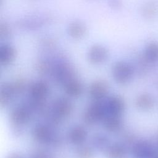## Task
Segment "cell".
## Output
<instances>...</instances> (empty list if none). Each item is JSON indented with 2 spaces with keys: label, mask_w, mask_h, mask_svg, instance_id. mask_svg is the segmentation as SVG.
<instances>
[{
  "label": "cell",
  "mask_w": 158,
  "mask_h": 158,
  "mask_svg": "<svg viewBox=\"0 0 158 158\" xmlns=\"http://www.w3.org/2000/svg\"><path fill=\"white\" fill-rule=\"evenodd\" d=\"M107 114L121 116L125 109L124 99L120 96L114 95L105 102Z\"/></svg>",
  "instance_id": "12"
},
{
  "label": "cell",
  "mask_w": 158,
  "mask_h": 158,
  "mask_svg": "<svg viewBox=\"0 0 158 158\" xmlns=\"http://www.w3.org/2000/svg\"><path fill=\"white\" fill-rule=\"evenodd\" d=\"M134 74V68L128 62H116L112 68V75L114 80L118 84L125 85L129 82Z\"/></svg>",
  "instance_id": "2"
},
{
  "label": "cell",
  "mask_w": 158,
  "mask_h": 158,
  "mask_svg": "<svg viewBox=\"0 0 158 158\" xmlns=\"http://www.w3.org/2000/svg\"><path fill=\"white\" fill-rule=\"evenodd\" d=\"M32 135L34 139L45 144H57L59 143V138L52 129L43 124L36 125L32 130Z\"/></svg>",
  "instance_id": "4"
},
{
  "label": "cell",
  "mask_w": 158,
  "mask_h": 158,
  "mask_svg": "<svg viewBox=\"0 0 158 158\" xmlns=\"http://www.w3.org/2000/svg\"><path fill=\"white\" fill-rule=\"evenodd\" d=\"M109 84L103 80H97L91 83L88 89L89 95L93 101H102L108 94Z\"/></svg>",
  "instance_id": "10"
},
{
  "label": "cell",
  "mask_w": 158,
  "mask_h": 158,
  "mask_svg": "<svg viewBox=\"0 0 158 158\" xmlns=\"http://www.w3.org/2000/svg\"><path fill=\"white\" fill-rule=\"evenodd\" d=\"M93 144L99 150H105L110 144L109 138L102 134L94 135L92 139Z\"/></svg>",
  "instance_id": "22"
},
{
  "label": "cell",
  "mask_w": 158,
  "mask_h": 158,
  "mask_svg": "<svg viewBox=\"0 0 158 158\" xmlns=\"http://www.w3.org/2000/svg\"><path fill=\"white\" fill-rule=\"evenodd\" d=\"M142 59L147 65H155L158 64V42L151 41L144 48Z\"/></svg>",
  "instance_id": "13"
},
{
  "label": "cell",
  "mask_w": 158,
  "mask_h": 158,
  "mask_svg": "<svg viewBox=\"0 0 158 158\" xmlns=\"http://www.w3.org/2000/svg\"><path fill=\"white\" fill-rule=\"evenodd\" d=\"M131 151L135 158H152L157 152L153 144L146 139L136 140L131 146Z\"/></svg>",
  "instance_id": "7"
},
{
  "label": "cell",
  "mask_w": 158,
  "mask_h": 158,
  "mask_svg": "<svg viewBox=\"0 0 158 158\" xmlns=\"http://www.w3.org/2000/svg\"><path fill=\"white\" fill-rule=\"evenodd\" d=\"M33 109L30 104L19 105L14 107L10 114V121L15 127L25 125L30 119Z\"/></svg>",
  "instance_id": "6"
},
{
  "label": "cell",
  "mask_w": 158,
  "mask_h": 158,
  "mask_svg": "<svg viewBox=\"0 0 158 158\" xmlns=\"http://www.w3.org/2000/svg\"><path fill=\"white\" fill-rule=\"evenodd\" d=\"M127 153V146L119 143L110 144L105 151L107 158H125Z\"/></svg>",
  "instance_id": "15"
},
{
  "label": "cell",
  "mask_w": 158,
  "mask_h": 158,
  "mask_svg": "<svg viewBox=\"0 0 158 158\" xmlns=\"http://www.w3.org/2000/svg\"><path fill=\"white\" fill-rule=\"evenodd\" d=\"M152 158H158V152H156V154Z\"/></svg>",
  "instance_id": "28"
},
{
  "label": "cell",
  "mask_w": 158,
  "mask_h": 158,
  "mask_svg": "<svg viewBox=\"0 0 158 158\" xmlns=\"http://www.w3.org/2000/svg\"><path fill=\"white\" fill-rule=\"evenodd\" d=\"M8 158H23V157L19 153H12L9 156Z\"/></svg>",
  "instance_id": "27"
},
{
  "label": "cell",
  "mask_w": 158,
  "mask_h": 158,
  "mask_svg": "<svg viewBox=\"0 0 158 158\" xmlns=\"http://www.w3.org/2000/svg\"><path fill=\"white\" fill-rule=\"evenodd\" d=\"M31 158H50V156L46 152L40 151L35 153Z\"/></svg>",
  "instance_id": "26"
},
{
  "label": "cell",
  "mask_w": 158,
  "mask_h": 158,
  "mask_svg": "<svg viewBox=\"0 0 158 158\" xmlns=\"http://www.w3.org/2000/svg\"><path fill=\"white\" fill-rule=\"evenodd\" d=\"M77 154L79 158H93L94 152L91 147L86 145H80L77 149Z\"/></svg>",
  "instance_id": "23"
},
{
  "label": "cell",
  "mask_w": 158,
  "mask_h": 158,
  "mask_svg": "<svg viewBox=\"0 0 158 158\" xmlns=\"http://www.w3.org/2000/svg\"><path fill=\"white\" fill-rule=\"evenodd\" d=\"M49 91V86L46 82L42 80L34 82L29 89L31 102L35 104H43Z\"/></svg>",
  "instance_id": "8"
},
{
  "label": "cell",
  "mask_w": 158,
  "mask_h": 158,
  "mask_svg": "<svg viewBox=\"0 0 158 158\" xmlns=\"http://www.w3.org/2000/svg\"><path fill=\"white\" fill-rule=\"evenodd\" d=\"M109 6L113 9H118L122 6V0H108Z\"/></svg>",
  "instance_id": "25"
},
{
  "label": "cell",
  "mask_w": 158,
  "mask_h": 158,
  "mask_svg": "<svg viewBox=\"0 0 158 158\" xmlns=\"http://www.w3.org/2000/svg\"><path fill=\"white\" fill-rule=\"evenodd\" d=\"M102 122L105 129L110 132L118 131L123 126L121 116L119 115L106 114Z\"/></svg>",
  "instance_id": "18"
},
{
  "label": "cell",
  "mask_w": 158,
  "mask_h": 158,
  "mask_svg": "<svg viewBox=\"0 0 158 158\" xmlns=\"http://www.w3.org/2000/svg\"><path fill=\"white\" fill-rule=\"evenodd\" d=\"M141 14L147 20L154 19L158 14V4L154 1L145 2L141 8Z\"/></svg>",
  "instance_id": "21"
},
{
  "label": "cell",
  "mask_w": 158,
  "mask_h": 158,
  "mask_svg": "<svg viewBox=\"0 0 158 158\" xmlns=\"http://www.w3.org/2000/svg\"><path fill=\"white\" fill-rule=\"evenodd\" d=\"M24 86V82L20 80L14 83H3L1 86L0 93V103L1 107L8 105L14 96L23 89Z\"/></svg>",
  "instance_id": "5"
},
{
  "label": "cell",
  "mask_w": 158,
  "mask_h": 158,
  "mask_svg": "<svg viewBox=\"0 0 158 158\" xmlns=\"http://www.w3.org/2000/svg\"><path fill=\"white\" fill-rule=\"evenodd\" d=\"M63 85L66 94L72 98L79 97L81 96L83 91V87L81 82L76 77L67 81Z\"/></svg>",
  "instance_id": "17"
},
{
  "label": "cell",
  "mask_w": 158,
  "mask_h": 158,
  "mask_svg": "<svg viewBox=\"0 0 158 158\" xmlns=\"http://www.w3.org/2000/svg\"><path fill=\"white\" fill-rule=\"evenodd\" d=\"M106 114L105 102L94 101L84 111L83 119L86 125H93L102 121Z\"/></svg>",
  "instance_id": "1"
},
{
  "label": "cell",
  "mask_w": 158,
  "mask_h": 158,
  "mask_svg": "<svg viewBox=\"0 0 158 158\" xmlns=\"http://www.w3.org/2000/svg\"><path fill=\"white\" fill-rule=\"evenodd\" d=\"M10 35V29L6 23H1L0 26V36L1 39H7Z\"/></svg>",
  "instance_id": "24"
},
{
  "label": "cell",
  "mask_w": 158,
  "mask_h": 158,
  "mask_svg": "<svg viewBox=\"0 0 158 158\" xmlns=\"http://www.w3.org/2000/svg\"><path fill=\"white\" fill-rule=\"evenodd\" d=\"M157 148H158V136L157 138Z\"/></svg>",
  "instance_id": "29"
},
{
  "label": "cell",
  "mask_w": 158,
  "mask_h": 158,
  "mask_svg": "<svg viewBox=\"0 0 158 158\" xmlns=\"http://www.w3.org/2000/svg\"><path fill=\"white\" fill-rule=\"evenodd\" d=\"M52 73L56 81L64 85L67 81L75 78L76 74L73 67L67 63H59L53 67Z\"/></svg>",
  "instance_id": "9"
},
{
  "label": "cell",
  "mask_w": 158,
  "mask_h": 158,
  "mask_svg": "<svg viewBox=\"0 0 158 158\" xmlns=\"http://www.w3.org/2000/svg\"><path fill=\"white\" fill-rule=\"evenodd\" d=\"M17 52L11 45L4 44L0 47V62L2 65H7L15 59Z\"/></svg>",
  "instance_id": "19"
},
{
  "label": "cell",
  "mask_w": 158,
  "mask_h": 158,
  "mask_svg": "<svg viewBox=\"0 0 158 158\" xmlns=\"http://www.w3.org/2000/svg\"><path fill=\"white\" fill-rule=\"evenodd\" d=\"M72 102L65 97H59L53 102L52 106V118L54 122L68 117L73 111Z\"/></svg>",
  "instance_id": "3"
},
{
  "label": "cell",
  "mask_w": 158,
  "mask_h": 158,
  "mask_svg": "<svg viewBox=\"0 0 158 158\" xmlns=\"http://www.w3.org/2000/svg\"><path fill=\"white\" fill-rule=\"evenodd\" d=\"M88 132L86 128L81 125L73 127L69 132L68 138L70 143L75 145H81L86 141Z\"/></svg>",
  "instance_id": "14"
},
{
  "label": "cell",
  "mask_w": 158,
  "mask_h": 158,
  "mask_svg": "<svg viewBox=\"0 0 158 158\" xmlns=\"http://www.w3.org/2000/svg\"><path fill=\"white\" fill-rule=\"evenodd\" d=\"M135 106L141 110L148 111L154 108L155 106V100L151 94L143 93L139 94L136 98Z\"/></svg>",
  "instance_id": "16"
},
{
  "label": "cell",
  "mask_w": 158,
  "mask_h": 158,
  "mask_svg": "<svg viewBox=\"0 0 158 158\" xmlns=\"http://www.w3.org/2000/svg\"><path fill=\"white\" fill-rule=\"evenodd\" d=\"M88 59L93 64H101L106 62L109 57L107 49L101 44L92 46L88 52Z\"/></svg>",
  "instance_id": "11"
},
{
  "label": "cell",
  "mask_w": 158,
  "mask_h": 158,
  "mask_svg": "<svg viewBox=\"0 0 158 158\" xmlns=\"http://www.w3.org/2000/svg\"><path fill=\"white\" fill-rule=\"evenodd\" d=\"M86 33V25L81 21H73L67 27L68 35L73 39H80L85 35Z\"/></svg>",
  "instance_id": "20"
}]
</instances>
